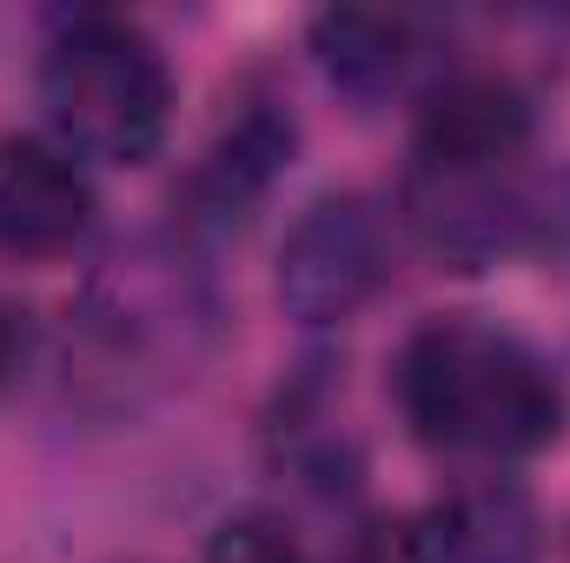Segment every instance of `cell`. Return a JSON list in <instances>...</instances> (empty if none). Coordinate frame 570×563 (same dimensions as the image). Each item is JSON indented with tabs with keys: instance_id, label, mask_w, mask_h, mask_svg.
<instances>
[{
	"instance_id": "cell-1",
	"label": "cell",
	"mask_w": 570,
	"mask_h": 563,
	"mask_svg": "<svg viewBox=\"0 0 570 563\" xmlns=\"http://www.w3.org/2000/svg\"><path fill=\"white\" fill-rule=\"evenodd\" d=\"M531 140V100L504 73H458L425 100L399 206L438 266L484 273L538 239Z\"/></svg>"
},
{
	"instance_id": "cell-2",
	"label": "cell",
	"mask_w": 570,
	"mask_h": 563,
	"mask_svg": "<svg viewBox=\"0 0 570 563\" xmlns=\"http://www.w3.org/2000/svg\"><path fill=\"white\" fill-rule=\"evenodd\" d=\"M399 412L412 437L451 457H538L564 437L570 392L558 365L498 318L438 312L425 318L392 365Z\"/></svg>"
},
{
	"instance_id": "cell-3",
	"label": "cell",
	"mask_w": 570,
	"mask_h": 563,
	"mask_svg": "<svg viewBox=\"0 0 570 563\" xmlns=\"http://www.w3.org/2000/svg\"><path fill=\"white\" fill-rule=\"evenodd\" d=\"M226 305L193 239H120L73 298V365L107 405H140L186 385L219 345Z\"/></svg>"
},
{
	"instance_id": "cell-4",
	"label": "cell",
	"mask_w": 570,
	"mask_h": 563,
	"mask_svg": "<svg viewBox=\"0 0 570 563\" xmlns=\"http://www.w3.org/2000/svg\"><path fill=\"white\" fill-rule=\"evenodd\" d=\"M40 107L73 159L146 166L173 127L166 53L120 13H73L40 53Z\"/></svg>"
},
{
	"instance_id": "cell-5",
	"label": "cell",
	"mask_w": 570,
	"mask_h": 563,
	"mask_svg": "<svg viewBox=\"0 0 570 563\" xmlns=\"http://www.w3.org/2000/svg\"><path fill=\"white\" fill-rule=\"evenodd\" d=\"M392 279V219L372 192H318L279 239V305L298 325L358 318Z\"/></svg>"
},
{
	"instance_id": "cell-6",
	"label": "cell",
	"mask_w": 570,
	"mask_h": 563,
	"mask_svg": "<svg viewBox=\"0 0 570 563\" xmlns=\"http://www.w3.org/2000/svg\"><path fill=\"white\" fill-rule=\"evenodd\" d=\"M298 152V120L285 113L273 93L239 100V113H226V127L206 140L199 166L186 172V226L193 233H233L246 226L273 186L285 179Z\"/></svg>"
},
{
	"instance_id": "cell-7",
	"label": "cell",
	"mask_w": 570,
	"mask_h": 563,
	"mask_svg": "<svg viewBox=\"0 0 570 563\" xmlns=\"http://www.w3.org/2000/svg\"><path fill=\"white\" fill-rule=\"evenodd\" d=\"M94 226V179L60 140L0 134V253L53 259Z\"/></svg>"
},
{
	"instance_id": "cell-8",
	"label": "cell",
	"mask_w": 570,
	"mask_h": 563,
	"mask_svg": "<svg viewBox=\"0 0 570 563\" xmlns=\"http://www.w3.org/2000/svg\"><path fill=\"white\" fill-rule=\"evenodd\" d=\"M305 47L325 73L332 93L358 107H385L412 87L425 67V33L412 13H379V7H325L305 27Z\"/></svg>"
},
{
	"instance_id": "cell-9",
	"label": "cell",
	"mask_w": 570,
	"mask_h": 563,
	"mask_svg": "<svg viewBox=\"0 0 570 563\" xmlns=\"http://www.w3.org/2000/svg\"><path fill=\"white\" fill-rule=\"evenodd\" d=\"M438 563H538V504L511 477L458 484L425 511Z\"/></svg>"
},
{
	"instance_id": "cell-10",
	"label": "cell",
	"mask_w": 570,
	"mask_h": 563,
	"mask_svg": "<svg viewBox=\"0 0 570 563\" xmlns=\"http://www.w3.org/2000/svg\"><path fill=\"white\" fill-rule=\"evenodd\" d=\"M273 457H279V471H292L298 484H312L318 497H352V491H358L365 457H358L352 431L332 418V378H325V365H312V372L279 398Z\"/></svg>"
},
{
	"instance_id": "cell-11",
	"label": "cell",
	"mask_w": 570,
	"mask_h": 563,
	"mask_svg": "<svg viewBox=\"0 0 570 563\" xmlns=\"http://www.w3.org/2000/svg\"><path fill=\"white\" fill-rule=\"evenodd\" d=\"M199 563H312V551L298 544V531L285 524L279 511H233L206 537V557Z\"/></svg>"
},
{
	"instance_id": "cell-12",
	"label": "cell",
	"mask_w": 570,
	"mask_h": 563,
	"mask_svg": "<svg viewBox=\"0 0 570 563\" xmlns=\"http://www.w3.org/2000/svg\"><path fill=\"white\" fill-rule=\"evenodd\" d=\"M345 563H438L425 517H365L345 544Z\"/></svg>"
},
{
	"instance_id": "cell-13",
	"label": "cell",
	"mask_w": 570,
	"mask_h": 563,
	"mask_svg": "<svg viewBox=\"0 0 570 563\" xmlns=\"http://www.w3.org/2000/svg\"><path fill=\"white\" fill-rule=\"evenodd\" d=\"M531 246L570 279V172L544 186V199H538V239Z\"/></svg>"
},
{
	"instance_id": "cell-14",
	"label": "cell",
	"mask_w": 570,
	"mask_h": 563,
	"mask_svg": "<svg viewBox=\"0 0 570 563\" xmlns=\"http://www.w3.org/2000/svg\"><path fill=\"white\" fill-rule=\"evenodd\" d=\"M20 358H27V312L0 305V385L20 372Z\"/></svg>"
}]
</instances>
